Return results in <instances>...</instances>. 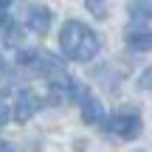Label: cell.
I'll return each mask as SVG.
<instances>
[{
    "label": "cell",
    "instance_id": "obj_10",
    "mask_svg": "<svg viewBox=\"0 0 152 152\" xmlns=\"http://www.w3.org/2000/svg\"><path fill=\"white\" fill-rule=\"evenodd\" d=\"M138 85H141L144 90H152V68H147V71L138 76Z\"/></svg>",
    "mask_w": 152,
    "mask_h": 152
},
{
    "label": "cell",
    "instance_id": "obj_14",
    "mask_svg": "<svg viewBox=\"0 0 152 152\" xmlns=\"http://www.w3.org/2000/svg\"><path fill=\"white\" fill-rule=\"evenodd\" d=\"M0 152H14V149H11V147H3V149H0Z\"/></svg>",
    "mask_w": 152,
    "mask_h": 152
},
{
    "label": "cell",
    "instance_id": "obj_9",
    "mask_svg": "<svg viewBox=\"0 0 152 152\" xmlns=\"http://www.w3.org/2000/svg\"><path fill=\"white\" fill-rule=\"evenodd\" d=\"M85 6L96 20H104L107 17V0H85Z\"/></svg>",
    "mask_w": 152,
    "mask_h": 152
},
{
    "label": "cell",
    "instance_id": "obj_5",
    "mask_svg": "<svg viewBox=\"0 0 152 152\" xmlns=\"http://www.w3.org/2000/svg\"><path fill=\"white\" fill-rule=\"evenodd\" d=\"M79 107H82V121L85 124H99L104 118V107L90 90H85V96L79 99Z\"/></svg>",
    "mask_w": 152,
    "mask_h": 152
},
{
    "label": "cell",
    "instance_id": "obj_13",
    "mask_svg": "<svg viewBox=\"0 0 152 152\" xmlns=\"http://www.w3.org/2000/svg\"><path fill=\"white\" fill-rule=\"evenodd\" d=\"M9 71H11V65H9V62H6V59H3V54H0V73H3V76H6V73H9Z\"/></svg>",
    "mask_w": 152,
    "mask_h": 152
},
{
    "label": "cell",
    "instance_id": "obj_1",
    "mask_svg": "<svg viewBox=\"0 0 152 152\" xmlns=\"http://www.w3.org/2000/svg\"><path fill=\"white\" fill-rule=\"evenodd\" d=\"M59 48L73 62H90L102 51V39L90 26H85L79 20H65V26L59 31Z\"/></svg>",
    "mask_w": 152,
    "mask_h": 152
},
{
    "label": "cell",
    "instance_id": "obj_4",
    "mask_svg": "<svg viewBox=\"0 0 152 152\" xmlns=\"http://www.w3.org/2000/svg\"><path fill=\"white\" fill-rule=\"evenodd\" d=\"M39 110H42V99H39L34 90H28V87H26V90L17 93V99H14V118L20 121V124L31 121Z\"/></svg>",
    "mask_w": 152,
    "mask_h": 152
},
{
    "label": "cell",
    "instance_id": "obj_11",
    "mask_svg": "<svg viewBox=\"0 0 152 152\" xmlns=\"http://www.w3.org/2000/svg\"><path fill=\"white\" fill-rule=\"evenodd\" d=\"M9 6H11V0H0V28H3L6 20H9Z\"/></svg>",
    "mask_w": 152,
    "mask_h": 152
},
{
    "label": "cell",
    "instance_id": "obj_7",
    "mask_svg": "<svg viewBox=\"0 0 152 152\" xmlns=\"http://www.w3.org/2000/svg\"><path fill=\"white\" fill-rule=\"evenodd\" d=\"M3 31H6V45H11V48H20V45L26 42V31L20 28V23H11V20H6Z\"/></svg>",
    "mask_w": 152,
    "mask_h": 152
},
{
    "label": "cell",
    "instance_id": "obj_3",
    "mask_svg": "<svg viewBox=\"0 0 152 152\" xmlns=\"http://www.w3.org/2000/svg\"><path fill=\"white\" fill-rule=\"evenodd\" d=\"M23 23H26L28 31L45 37V34L51 31L54 14H51V9H48V6H42V3H23Z\"/></svg>",
    "mask_w": 152,
    "mask_h": 152
},
{
    "label": "cell",
    "instance_id": "obj_12",
    "mask_svg": "<svg viewBox=\"0 0 152 152\" xmlns=\"http://www.w3.org/2000/svg\"><path fill=\"white\" fill-rule=\"evenodd\" d=\"M6 121H9V107H6V102L0 99V127H3Z\"/></svg>",
    "mask_w": 152,
    "mask_h": 152
},
{
    "label": "cell",
    "instance_id": "obj_2",
    "mask_svg": "<svg viewBox=\"0 0 152 152\" xmlns=\"http://www.w3.org/2000/svg\"><path fill=\"white\" fill-rule=\"evenodd\" d=\"M102 124L107 135H115L121 141H135L144 132V121L135 113H113L110 118H102Z\"/></svg>",
    "mask_w": 152,
    "mask_h": 152
},
{
    "label": "cell",
    "instance_id": "obj_8",
    "mask_svg": "<svg viewBox=\"0 0 152 152\" xmlns=\"http://www.w3.org/2000/svg\"><path fill=\"white\" fill-rule=\"evenodd\" d=\"M127 9H130V17L132 20H149L152 17V0H130V6H127Z\"/></svg>",
    "mask_w": 152,
    "mask_h": 152
},
{
    "label": "cell",
    "instance_id": "obj_6",
    "mask_svg": "<svg viewBox=\"0 0 152 152\" xmlns=\"http://www.w3.org/2000/svg\"><path fill=\"white\" fill-rule=\"evenodd\" d=\"M127 45H130L132 51H152V31L149 28H141V26H132L130 31H127Z\"/></svg>",
    "mask_w": 152,
    "mask_h": 152
}]
</instances>
